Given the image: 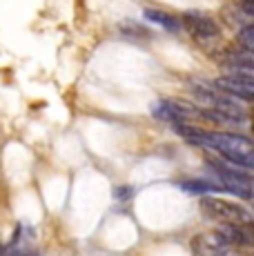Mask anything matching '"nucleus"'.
<instances>
[{
  "label": "nucleus",
  "instance_id": "nucleus-7",
  "mask_svg": "<svg viewBox=\"0 0 254 256\" xmlns=\"http://www.w3.org/2000/svg\"><path fill=\"white\" fill-rule=\"evenodd\" d=\"M180 187H183L185 192H190V194H212V192H216L218 187L214 183H208V180H183L180 183Z\"/></svg>",
  "mask_w": 254,
  "mask_h": 256
},
{
  "label": "nucleus",
  "instance_id": "nucleus-4",
  "mask_svg": "<svg viewBox=\"0 0 254 256\" xmlns=\"http://www.w3.org/2000/svg\"><path fill=\"white\" fill-rule=\"evenodd\" d=\"M180 27H185L194 38H198V40H212V38H216L218 34H221L218 24L214 22L212 18L205 16L201 12H194V9H190V12L183 14Z\"/></svg>",
  "mask_w": 254,
  "mask_h": 256
},
{
  "label": "nucleus",
  "instance_id": "nucleus-3",
  "mask_svg": "<svg viewBox=\"0 0 254 256\" xmlns=\"http://www.w3.org/2000/svg\"><path fill=\"white\" fill-rule=\"evenodd\" d=\"M210 85L214 90H218L226 96L234 98V100H243V102H250L252 98V78L248 76H238V74H228V76H218L216 80H212Z\"/></svg>",
  "mask_w": 254,
  "mask_h": 256
},
{
  "label": "nucleus",
  "instance_id": "nucleus-2",
  "mask_svg": "<svg viewBox=\"0 0 254 256\" xmlns=\"http://www.w3.org/2000/svg\"><path fill=\"white\" fill-rule=\"evenodd\" d=\"M201 205L210 216H214L216 220H223V223H232V225H250L252 223L250 212L246 208H238V205L230 203V200L216 198V196H203Z\"/></svg>",
  "mask_w": 254,
  "mask_h": 256
},
{
  "label": "nucleus",
  "instance_id": "nucleus-5",
  "mask_svg": "<svg viewBox=\"0 0 254 256\" xmlns=\"http://www.w3.org/2000/svg\"><path fill=\"white\" fill-rule=\"evenodd\" d=\"M248 225H232V223H226L216 230L223 238L228 240L232 248H250L252 238H250V232H248Z\"/></svg>",
  "mask_w": 254,
  "mask_h": 256
},
{
  "label": "nucleus",
  "instance_id": "nucleus-1",
  "mask_svg": "<svg viewBox=\"0 0 254 256\" xmlns=\"http://www.w3.org/2000/svg\"><path fill=\"white\" fill-rule=\"evenodd\" d=\"M192 94H194V98L203 105V110L223 114L226 118H230L234 125L246 122L248 112L243 110L234 98H230V96H226V94H221L218 90H214L210 82H196V85H192Z\"/></svg>",
  "mask_w": 254,
  "mask_h": 256
},
{
  "label": "nucleus",
  "instance_id": "nucleus-9",
  "mask_svg": "<svg viewBox=\"0 0 254 256\" xmlns=\"http://www.w3.org/2000/svg\"><path fill=\"white\" fill-rule=\"evenodd\" d=\"M0 256H7V248L4 245H0Z\"/></svg>",
  "mask_w": 254,
  "mask_h": 256
},
{
  "label": "nucleus",
  "instance_id": "nucleus-6",
  "mask_svg": "<svg viewBox=\"0 0 254 256\" xmlns=\"http://www.w3.org/2000/svg\"><path fill=\"white\" fill-rule=\"evenodd\" d=\"M143 16H145V20L158 24V27L168 29V32H180V29H183L176 16H172V14H168V12H160V9H145Z\"/></svg>",
  "mask_w": 254,
  "mask_h": 256
},
{
  "label": "nucleus",
  "instance_id": "nucleus-8",
  "mask_svg": "<svg viewBox=\"0 0 254 256\" xmlns=\"http://www.w3.org/2000/svg\"><path fill=\"white\" fill-rule=\"evenodd\" d=\"M236 40H238V45H241V52L252 54V49H254V27L252 24H243Z\"/></svg>",
  "mask_w": 254,
  "mask_h": 256
}]
</instances>
